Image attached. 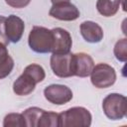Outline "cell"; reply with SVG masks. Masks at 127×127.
Listing matches in <instances>:
<instances>
[{
  "label": "cell",
  "mask_w": 127,
  "mask_h": 127,
  "mask_svg": "<svg viewBox=\"0 0 127 127\" xmlns=\"http://www.w3.org/2000/svg\"><path fill=\"white\" fill-rule=\"evenodd\" d=\"M46 73L44 68L37 64L27 65L23 73L14 81L13 91L20 96L29 95L36 87V84L45 79Z\"/></svg>",
  "instance_id": "1"
},
{
  "label": "cell",
  "mask_w": 127,
  "mask_h": 127,
  "mask_svg": "<svg viewBox=\"0 0 127 127\" xmlns=\"http://www.w3.org/2000/svg\"><path fill=\"white\" fill-rule=\"evenodd\" d=\"M28 43L31 50H33L35 53L38 54L52 53L53 43H54L53 32L52 30L45 27L34 26L30 31Z\"/></svg>",
  "instance_id": "2"
},
{
  "label": "cell",
  "mask_w": 127,
  "mask_h": 127,
  "mask_svg": "<svg viewBox=\"0 0 127 127\" xmlns=\"http://www.w3.org/2000/svg\"><path fill=\"white\" fill-rule=\"evenodd\" d=\"M60 115V127H88L91 125L90 112L81 106L71 107Z\"/></svg>",
  "instance_id": "3"
},
{
  "label": "cell",
  "mask_w": 127,
  "mask_h": 127,
  "mask_svg": "<svg viewBox=\"0 0 127 127\" xmlns=\"http://www.w3.org/2000/svg\"><path fill=\"white\" fill-rule=\"evenodd\" d=\"M102 109L106 117L111 120H120L126 116L127 99L119 93H110L102 101Z\"/></svg>",
  "instance_id": "4"
},
{
  "label": "cell",
  "mask_w": 127,
  "mask_h": 127,
  "mask_svg": "<svg viewBox=\"0 0 127 127\" xmlns=\"http://www.w3.org/2000/svg\"><path fill=\"white\" fill-rule=\"evenodd\" d=\"M91 83L97 88H107L116 81V72L114 67L107 64H97L93 66L90 73Z\"/></svg>",
  "instance_id": "5"
},
{
  "label": "cell",
  "mask_w": 127,
  "mask_h": 127,
  "mask_svg": "<svg viewBox=\"0 0 127 127\" xmlns=\"http://www.w3.org/2000/svg\"><path fill=\"white\" fill-rule=\"evenodd\" d=\"M51 68L53 72L62 78L73 75V54H53L51 56Z\"/></svg>",
  "instance_id": "6"
},
{
  "label": "cell",
  "mask_w": 127,
  "mask_h": 127,
  "mask_svg": "<svg viewBox=\"0 0 127 127\" xmlns=\"http://www.w3.org/2000/svg\"><path fill=\"white\" fill-rule=\"evenodd\" d=\"M45 98L57 105H63L72 99V91L69 87L63 84H51L44 89Z\"/></svg>",
  "instance_id": "7"
},
{
  "label": "cell",
  "mask_w": 127,
  "mask_h": 127,
  "mask_svg": "<svg viewBox=\"0 0 127 127\" xmlns=\"http://www.w3.org/2000/svg\"><path fill=\"white\" fill-rule=\"evenodd\" d=\"M49 15L61 21H74L79 17V10L67 1L54 4L49 11Z\"/></svg>",
  "instance_id": "8"
},
{
  "label": "cell",
  "mask_w": 127,
  "mask_h": 127,
  "mask_svg": "<svg viewBox=\"0 0 127 127\" xmlns=\"http://www.w3.org/2000/svg\"><path fill=\"white\" fill-rule=\"evenodd\" d=\"M54 43H53V54H66L69 53L72 46V40L70 34L63 28L52 29Z\"/></svg>",
  "instance_id": "9"
},
{
  "label": "cell",
  "mask_w": 127,
  "mask_h": 127,
  "mask_svg": "<svg viewBox=\"0 0 127 127\" xmlns=\"http://www.w3.org/2000/svg\"><path fill=\"white\" fill-rule=\"evenodd\" d=\"M24 29H25V24L20 17L16 15H10L8 16V18H6L5 34L9 42L18 43L23 36Z\"/></svg>",
  "instance_id": "10"
},
{
  "label": "cell",
  "mask_w": 127,
  "mask_h": 127,
  "mask_svg": "<svg viewBox=\"0 0 127 127\" xmlns=\"http://www.w3.org/2000/svg\"><path fill=\"white\" fill-rule=\"evenodd\" d=\"M94 66L92 58L85 53L73 54V75L78 77H87L90 75Z\"/></svg>",
  "instance_id": "11"
},
{
  "label": "cell",
  "mask_w": 127,
  "mask_h": 127,
  "mask_svg": "<svg viewBox=\"0 0 127 127\" xmlns=\"http://www.w3.org/2000/svg\"><path fill=\"white\" fill-rule=\"evenodd\" d=\"M80 34L88 43H99L103 39L102 28L95 22L84 21L80 24Z\"/></svg>",
  "instance_id": "12"
},
{
  "label": "cell",
  "mask_w": 127,
  "mask_h": 127,
  "mask_svg": "<svg viewBox=\"0 0 127 127\" xmlns=\"http://www.w3.org/2000/svg\"><path fill=\"white\" fill-rule=\"evenodd\" d=\"M6 47L0 43V79L8 76L14 67V61L9 56Z\"/></svg>",
  "instance_id": "13"
},
{
  "label": "cell",
  "mask_w": 127,
  "mask_h": 127,
  "mask_svg": "<svg viewBox=\"0 0 127 127\" xmlns=\"http://www.w3.org/2000/svg\"><path fill=\"white\" fill-rule=\"evenodd\" d=\"M121 0H97L96 9L104 17L114 16L120 6Z\"/></svg>",
  "instance_id": "14"
},
{
  "label": "cell",
  "mask_w": 127,
  "mask_h": 127,
  "mask_svg": "<svg viewBox=\"0 0 127 127\" xmlns=\"http://www.w3.org/2000/svg\"><path fill=\"white\" fill-rule=\"evenodd\" d=\"M38 127H60L59 113L44 110L39 119Z\"/></svg>",
  "instance_id": "15"
},
{
  "label": "cell",
  "mask_w": 127,
  "mask_h": 127,
  "mask_svg": "<svg viewBox=\"0 0 127 127\" xmlns=\"http://www.w3.org/2000/svg\"><path fill=\"white\" fill-rule=\"evenodd\" d=\"M44 112V109H41L39 107H30L27 108L22 114L25 119L26 126L28 127H38L39 119Z\"/></svg>",
  "instance_id": "16"
},
{
  "label": "cell",
  "mask_w": 127,
  "mask_h": 127,
  "mask_svg": "<svg viewBox=\"0 0 127 127\" xmlns=\"http://www.w3.org/2000/svg\"><path fill=\"white\" fill-rule=\"evenodd\" d=\"M4 127H23L26 126L25 119L22 113H9L4 117Z\"/></svg>",
  "instance_id": "17"
},
{
  "label": "cell",
  "mask_w": 127,
  "mask_h": 127,
  "mask_svg": "<svg viewBox=\"0 0 127 127\" xmlns=\"http://www.w3.org/2000/svg\"><path fill=\"white\" fill-rule=\"evenodd\" d=\"M114 56L115 58L122 63H125L127 60V39L123 38L119 41L114 46Z\"/></svg>",
  "instance_id": "18"
},
{
  "label": "cell",
  "mask_w": 127,
  "mask_h": 127,
  "mask_svg": "<svg viewBox=\"0 0 127 127\" xmlns=\"http://www.w3.org/2000/svg\"><path fill=\"white\" fill-rule=\"evenodd\" d=\"M5 21H6V18L0 15V43L7 46L9 44V40L7 39L5 34Z\"/></svg>",
  "instance_id": "19"
},
{
  "label": "cell",
  "mask_w": 127,
  "mask_h": 127,
  "mask_svg": "<svg viewBox=\"0 0 127 127\" xmlns=\"http://www.w3.org/2000/svg\"><path fill=\"white\" fill-rule=\"evenodd\" d=\"M6 4L9 5L12 8H24L26 6H28L31 2V0H5Z\"/></svg>",
  "instance_id": "20"
},
{
  "label": "cell",
  "mask_w": 127,
  "mask_h": 127,
  "mask_svg": "<svg viewBox=\"0 0 127 127\" xmlns=\"http://www.w3.org/2000/svg\"><path fill=\"white\" fill-rule=\"evenodd\" d=\"M51 1H52L53 5H54V4H58V3H62V2H67L69 0H51Z\"/></svg>",
  "instance_id": "21"
}]
</instances>
